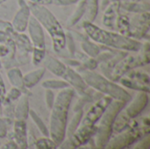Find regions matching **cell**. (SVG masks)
<instances>
[{"label": "cell", "instance_id": "cell-37", "mask_svg": "<svg viewBox=\"0 0 150 149\" xmlns=\"http://www.w3.org/2000/svg\"><path fill=\"white\" fill-rule=\"evenodd\" d=\"M8 40V35L4 32L0 31V43H4Z\"/></svg>", "mask_w": 150, "mask_h": 149}, {"label": "cell", "instance_id": "cell-21", "mask_svg": "<svg viewBox=\"0 0 150 149\" xmlns=\"http://www.w3.org/2000/svg\"><path fill=\"white\" fill-rule=\"evenodd\" d=\"M118 8H119V3H114L112 5H110L105 13V17H104V23L105 25H111L112 24H113L115 22V18H116V14L118 11Z\"/></svg>", "mask_w": 150, "mask_h": 149}, {"label": "cell", "instance_id": "cell-10", "mask_svg": "<svg viewBox=\"0 0 150 149\" xmlns=\"http://www.w3.org/2000/svg\"><path fill=\"white\" fill-rule=\"evenodd\" d=\"M141 136L139 130H132L124 133L120 136H118L112 141H109L107 148H125L132 144H134Z\"/></svg>", "mask_w": 150, "mask_h": 149}, {"label": "cell", "instance_id": "cell-3", "mask_svg": "<svg viewBox=\"0 0 150 149\" xmlns=\"http://www.w3.org/2000/svg\"><path fill=\"white\" fill-rule=\"evenodd\" d=\"M83 28L91 39L101 45L127 51H138L142 47V43L138 40L101 29L92 22L84 21Z\"/></svg>", "mask_w": 150, "mask_h": 149}, {"label": "cell", "instance_id": "cell-7", "mask_svg": "<svg viewBox=\"0 0 150 149\" xmlns=\"http://www.w3.org/2000/svg\"><path fill=\"white\" fill-rule=\"evenodd\" d=\"M112 100L113 99L108 96L100 98L87 112L86 116L82 121L81 126H95Z\"/></svg>", "mask_w": 150, "mask_h": 149}, {"label": "cell", "instance_id": "cell-25", "mask_svg": "<svg viewBox=\"0 0 150 149\" xmlns=\"http://www.w3.org/2000/svg\"><path fill=\"white\" fill-rule=\"evenodd\" d=\"M41 85L47 90H62L69 87V83L62 80H47Z\"/></svg>", "mask_w": 150, "mask_h": 149}, {"label": "cell", "instance_id": "cell-12", "mask_svg": "<svg viewBox=\"0 0 150 149\" xmlns=\"http://www.w3.org/2000/svg\"><path fill=\"white\" fill-rule=\"evenodd\" d=\"M43 61L45 68L48 69L50 72H52L54 75L57 76H62L64 72L66 71L67 66L54 56L45 55Z\"/></svg>", "mask_w": 150, "mask_h": 149}, {"label": "cell", "instance_id": "cell-26", "mask_svg": "<svg viewBox=\"0 0 150 149\" xmlns=\"http://www.w3.org/2000/svg\"><path fill=\"white\" fill-rule=\"evenodd\" d=\"M29 116L32 118V119L33 120V122L36 124V126H38V128L40 131V133L45 137H49V131L47 130V126H45V124L42 121V119L39 117V115L33 110H30L29 111Z\"/></svg>", "mask_w": 150, "mask_h": 149}, {"label": "cell", "instance_id": "cell-34", "mask_svg": "<svg viewBox=\"0 0 150 149\" xmlns=\"http://www.w3.org/2000/svg\"><path fill=\"white\" fill-rule=\"evenodd\" d=\"M149 137H146V138L143 139V141L142 142H140L138 144V146L135 147V148H149Z\"/></svg>", "mask_w": 150, "mask_h": 149}, {"label": "cell", "instance_id": "cell-17", "mask_svg": "<svg viewBox=\"0 0 150 149\" xmlns=\"http://www.w3.org/2000/svg\"><path fill=\"white\" fill-rule=\"evenodd\" d=\"M98 11V0H86L85 12L83 18H84V21L92 22Z\"/></svg>", "mask_w": 150, "mask_h": 149}, {"label": "cell", "instance_id": "cell-23", "mask_svg": "<svg viewBox=\"0 0 150 149\" xmlns=\"http://www.w3.org/2000/svg\"><path fill=\"white\" fill-rule=\"evenodd\" d=\"M76 57L79 59L80 61H82L83 67L85 68V69H89V70H93L97 68L98 66V61L94 60V58L87 55L86 54L83 53H77Z\"/></svg>", "mask_w": 150, "mask_h": 149}, {"label": "cell", "instance_id": "cell-20", "mask_svg": "<svg viewBox=\"0 0 150 149\" xmlns=\"http://www.w3.org/2000/svg\"><path fill=\"white\" fill-rule=\"evenodd\" d=\"M83 110L82 109H79L78 112H76L75 116L73 117V119L71 120L70 124L69 126H67V129H66V136L68 137V139H69L72 134L75 133V131L78 128V126H80V122H81V119L83 118Z\"/></svg>", "mask_w": 150, "mask_h": 149}, {"label": "cell", "instance_id": "cell-31", "mask_svg": "<svg viewBox=\"0 0 150 149\" xmlns=\"http://www.w3.org/2000/svg\"><path fill=\"white\" fill-rule=\"evenodd\" d=\"M21 96V91L18 88H12L11 90V91L9 92L8 94V98L9 99H11V100H16L17 98H18L19 97Z\"/></svg>", "mask_w": 150, "mask_h": 149}, {"label": "cell", "instance_id": "cell-40", "mask_svg": "<svg viewBox=\"0 0 150 149\" xmlns=\"http://www.w3.org/2000/svg\"><path fill=\"white\" fill-rule=\"evenodd\" d=\"M132 1H134V2H136V1H139V0H132Z\"/></svg>", "mask_w": 150, "mask_h": 149}, {"label": "cell", "instance_id": "cell-18", "mask_svg": "<svg viewBox=\"0 0 150 149\" xmlns=\"http://www.w3.org/2000/svg\"><path fill=\"white\" fill-rule=\"evenodd\" d=\"M77 4H77V6L76 8V11L70 16V18H69V19L68 21L69 26L75 25L83 17V15H84L85 6H86V0H80Z\"/></svg>", "mask_w": 150, "mask_h": 149}, {"label": "cell", "instance_id": "cell-22", "mask_svg": "<svg viewBox=\"0 0 150 149\" xmlns=\"http://www.w3.org/2000/svg\"><path fill=\"white\" fill-rule=\"evenodd\" d=\"M17 47L19 51L29 53L33 50V47L30 40L25 34L19 33L17 35Z\"/></svg>", "mask_w": 150, "mask_h": 149}, {"label": "cell", "instance_id": "cell-29", "mask_svg": "<svg viewBox=\"0 0 150 149\" xmlns=\"http://www.w3.org/2000/svg\"><path fill=\"white\" fill-rule=\"evenodd\" d=\"M56 146L57 145L54 143V141L52 139H48V137L39 139L36 142V147L40 149L55 148Z\"/></svg>", "mask_w": 150, "mask_h": 149}, {"label": "cell", "instance_id": "cell-16", "mask_svg": "<svg viewBox=\"0 0 150 149\" xmlns=\"http://www.w3.org/2000/svg\"><path fill=\"white\" fill-rule=\"evenodd\" d=\"M7 76H8V79H9L11 84L13 87L18 88L19 90H23L25 88L24 85L23 75H22L21 71L19 70V68H11L7 72Z\"/></svg>", "mask_w": 150, "mask_h": 149}, {"label": "cell", "instance_id": "cell-1", "mask_svg": "<svg viewBox=\"0 0 150 149\" xmlns=\"http://www.w3.org/2000/svg\"><path fill=\"white\" fill-rule=\"evenodd\" d=\"M74 95L73 89L69 87L62 89L54 99L51 108L49 136L56 145H62L65 140L68 112Z\"/></svg>", "mask_w": 150, "mask_h": 149}, {"label": "cell", "instance_id": "cell-8", "mask_svg": "<svg viewBox=\"0 0 150 149\" xmlns=\"http://www.w3.org/2000/svg\"><path fill=\"white\" fill-rule=\"evenodd\" d=\"M18 11L16 12L12 20V27L17 32H22L27 28L31 11L28 4L25 0H18Z\"/></svg>", "mask_w": 150, "mask_h": 149}, {"label": "cell", "instance_id": "cell-24", "mask_svg": "<svg viewBox=\"0 0 150 149\" xmlns=\"http://www.w3.org/2000/svg\"><path fill=\"white\" fill-rule=\"evenodd\" d=\"M121 6L126 9L127 11H133V12H146L149 11V6L148 4H139L136 2L123 4Z\"/></svg>", "mask_w": 150, "mask_h": 149}, {"label": "cell", "instance_id": "cell-11", "mask_svg": "<svg viewBox=\"0 0 150 149\" xmlns=\"http://www.w3.org/2000/svg\"><path fill=\"white\" fill-rule=\"evenodd\" d=\"M148 103H149V96L147 92L144 91L140 92L136 97V98L127 107L126 114L130 119H134L137 117L144 111V109L148 105Z\"/></svg>", "mask_w": 150, "mask_h": 149}, {"label": "cell", "instance_id": "cell-38", "mask_svg": "<svg viewBox=\"0 0 150 149\" xmlns=\"http://www.w3.org/2000/svg\"><path fill=\"white\" fill-rule=\"evenodd\" d=\"M5 1H7V0H0V4H2L4 3Z\"/></svg>", "mask_w": 150, "mask_h": 149}, {"label": "cell", "instance_id": "cell-32", "mask_svg": "<svg viewBox=\"0 0 150 149\" xmlns=\"http://www.w3.org/2000/svg\"><path fill=\"white\" fill-rule=\"evenodd\" d=\"M80 0H53V3L56 5L60 6H65V5H70L74 4H77Z\"/></svg>", "mask_w": 150, "mask_h": 149}, {"label": "cell", "instance_id": "cell-6", "mask_svg": "<svg viewBox=\"0 0 150 149\" xmlns=\"http://www.w3.org/2000/svg\"><path fill=\"white\" fill-rule=\"evenodd\" d=\"M27 27H28L31 41L33 46V50L45 51L46 43H45V35H44L42 25L32 14L29 18Z\"/></svg>", "mask_w": 150, "mask_h": 149}, {"label": "cell", "instance_id": "cell-9", "mask_svg": "<svg viewBox=\"0 0 150 149\" xmlns=\"http://www.w3.org/2000/svg\"><path fill=\"white\" fill-rule=\"evenodd\" d=\"M62 77L64 78V81H66L69 83V85L73 86V88L79 94L83 95L88 90V85L82 77V76L69 67H67L66 71L64 72Z\"/></svg>", "mask_w": 150, "mask_h": 149}, {"label": "cell", "instance_id": "cell-15", "mask_svg": "<svg viewBox=\"0 0 150 149\" xmlns=\"http://www.w3.org/2000/svg\"><path fill=\"white\" fill-rule=\"evenodd\" d=\"M29 101L28 97L24 95L18 101L15 109V117L17 119L25 120L29 116Z\"/></svg>", "mask_w": 150, "mask_h": 149}, {"label": "cell", "instance_id": "cell-30", "mask_svg": "<svg viewBox=\"0 0 150 149\" xmlns=\"http://www.w3.org/2000/svg\"><path fill=\"white\" fill-rule=\"evenodd\" d=\"M54 93L51 90H47L46 91V102H47V105L49 109L52 108L54 102Z\"/></svg>", "mask_w": 150, "mask_h": 149}, {"label": "cell", "instance_id": "cell-39", "mask_svg": "<svg viewBox=\"0 0 150 149\" xmlns=\"http://www.w3.org/2000/svg\"><path fill=\"white\" fill-rule=\"evenodd\" d=\"M1 67H2V63H1V61H0V68H1Z\"/></svg>", "mask_w": 150, "mask_h": 149}, {"label": "cell", "instance_id": "cell-13", "mask_svg": "<svg viewBox=\"0 0 150 149\" xmlns=\"http://www.w3.org/2000/svg\"><path fill=\"white\" fill-rule=\"evenodd\" d=\"M14 134H15V140L18 148H26L27 133H26V125L25 120L17 119L14 125Z\"/></svg>", "mask_w": 150, "mask_h": 149}, {"label": "cell", "instance_id": "cell-2", "mask_svg": "<svg viewBox=\"0 0 150 149\" xmlns=\"http://www.w3.org/2000/svg\"><path fill=\"white\" fill-rule=\"evenodd\" d=\"M31 14L45 27L53 40L55 52L62 51L66 47V34L55 16L43 4L30 2L28 4Z\"/></svg>", "mask_w": 150, "mask_h": 149}, {"label": "cell", "instance_id": "cell-14", "mask_svg": "<svg viewBox=\"0 0 150 149\" xmlns=\"http://www.w3.org/2000/svg\"><path fill=\"white\" fill-rule=\"evenodd\" d=\"M46 72L45 68H39L35 70H33L26 75L23 76V80H24V85L25 88L30 89L35 86L40 79L43 77L44 74Z\"/></svg>", "mask_w": 150, "mask_h": 149}, {"label": "cell", "instance_id": "cell-27", "mask_svg": "<svg viewBox=\"0 0 150 149\" xmlns=\"http://www.w3.org/2000/svg\"><path fill=\"white\" fill-rule=\"evenodd\" d=\"M130 123V118L126 114L122 116H117L113 123V129L117 132H122L125 130Z\"/></svg>", "mask_w": 150, "mask_h": 149}, {"label": "cell", "instance_id": "cell-4", "mask_svg": "<svg viewBox=\"0 0 150 149\" xmlns=\"http://www.w3.org/2000/svg\"><path fill=\"white\" fill-rule=\"evenodd\" d=\"M80 75L85 81L88 86H91L94 90L105 94L114 100L123 101L128 103L131 100V95L122 87L119 86L112 81L108 80L105 76L94 72L93 70L82 69Z\"/></svg>", "mask_w": 150, "mask_h": 149}, {"label": "cell", "instance_id": "cell-35", "mask_svg": "<svg viewBox=\"0 0 150 149\" xmlns=\"http://www.w3.org/2000/svg\"><path fill=\"white\" fill-rule=\"evenodd\" d=\"M5 94V87H4V80L0 75V98L3 97Z\"/></svg>", "mask_w": 150, "mask_h": 149}, {"label": "cell", "instance_id": "cell-5", "mask_svg": "<svg viewBox=\"0 0 150 149\" xmlns=\"http://www.w3.org/2000/svg\"><path fill=\"white\" fill-rule=\"evenodd\" d=\"M127 103L119 100H112L107 106L103 115L101 116L99 126H97L96 130V145L99 148H106L112 133L113 131V123L116 117L119 115L120 111L125 107Z\"/></svg>", "mask_w": 150, "mask_h": 149}, {"label": "cell", "instance_id": "cell-28", "mask_svg": "<svg viewBox=\"0 0 150 149\" xmlns=\"http://www.w3.org/2000/svg\"><path fill=\"white\" fill-rule=\"evenodd\" d=\"M120 83L124 86H126L127 88H130V89H133V90H142V91H144V92H147V93L149 91V87L148 86L145 87L143 84L141 83V82H137V81H134V80H129L127 78H122Z\"/></svg>", "mask_w": 150, "mask_h": 149}, {"label": "cell", "instance_id": "cell-33", "mask_svg": "<svg viewBox=\"0 0 150 149\" xmlns=\"http://www.w3.org/2000/svg\"><path fill=\"white\" fill-rule=\"evenodd\" d=\"M6 134H7V125L2 119H0V138H4Z\"/></svg>", "mask_w": 150, "mask_h": 149}, {"label": "cell", "instance_id": "cell-36", "mask_svg": "<svg viewBox=\"0 0 150 149\" xmlns=\"http://www.w3.org/2000/svg\"><path fill=\"white\" fill-rule=\"evenodd\" d=\"M30 2L45 5V4H52V3H53V0H30Z\"/></svg>", "mask_w": 150, "mask_h": 149}, {"label": "cell", "instance_id": "cell-19", "mask_svg": "<svg viewBox=\"0 0 150 149\" xmlns=\"http://www.w3.org/2000/svg\"><path fill=\"white\" fill-rule=\"evenodd\" d=\"M82 48L87 55L92 58L98 57V55H99L100 54V47L97 44L88 40H84L82 41Z\"/></svg>", "mask_w": 150, "mask_h": 149}]
</instances>
